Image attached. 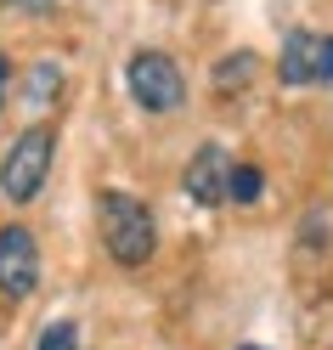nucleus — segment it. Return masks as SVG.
Instances as JSON below:
<instances>
[{
	"label": "nucleus",
	"mask_w": 333,
	"mask_h": 350,
	"mask_svg": "<svg viewBox=\"0 0 333 350\" xmlns=\"http://www.w3.org/2000/svg\"><path fill=\"white\" fill-rule=\"evenodd\" d=\"M96 232H102V249L114 266L136 271L152 260L159 249V226H152V209L142 198H130V192H102L96 198Z\"/></svg>",
	"instance_id": "obj_1"
},
{
	"label": "nucleus",
	"mask_w": 333,
	"mask_h": 350,
	"mask_svg": "<svg viewBox=\"0 0 333 350\" xmlns=\"http://www.w3.org/2000/svg\"><path fill=\"white\" fill-rule=\"evenodd\" d=\"M51 159H57V130L51 124H29L23 136L12 142V152L0 159V192L12 204H34L40 187L51 175Z\"/></svg>",
	"instance_id": "obj_2"
},
{
	"label": "nucleus",
	"mask_w": 333,
	"mask_h": 350,
	"mask_svg": "<svg viewBox=\"0 0 333 350\" xmlns=\"http://www.w3.org/2000/svg\"><path fill=\"white\" fill-rule=\"evenodd\" d=\"M124 85H130V102L147 107V113L187 107V79L175 68V57H164V51H136L124 62Z\"/></svg>",
	"instance_id": "obj_3"
},
{
	"label": "nucleus",
	"mask_w": 333,
	"mask_h": 350,
	"mask_svg": "<svg viewBox=\"0 0 333 350\" xmlns=\"http://www.w3.org/2000/svg\"><path fill=\"white\" fill-rule=\"evenodd\" d=\"M40 288V243L29 226H0V294L29 299Z\"/></svg>",
	"instance_id": "obj_4"
},
{
	"label": "nucleus",
	"mask_w": 333,
	"mask_h": 350,
	"mask_svg": "<svg viewBox=\"0 0 333 350\" xmlns=\"http://www.w3.org/2000/svg\"><path fill=\"white\" fill-rule=\"evenodd\" d=\"M226 175H232V164L220 159V147H198L187 159V170H181L187 198L192 204H220V198H226Z\"/></svg>",
	"instance_id": "obj_5"
},
{
	"label": "nucleus",
	"mask_w": 333,
	"mask_h": 350,
	"mask_svg": "<svg viewBox=\"0 0 333 350\" xmlns=\"http://www.w3.org/2000/svg\"><path fill=\"white\" fill-rule=\"evenodd\" d=\"M282 85H322V40L317 34H288L282 40V62H277Z\"/></svg>",
	"instance_id": "obj_6"
},
{
	"label": "nucleus",
	"mask_w": 333,
	"mask_h": 350,
	"mask_svg": "<svg viewBox=\"0 0 333 350\" xmlns=\"http://www.w3.org/2000/svg\"><path fill=\"white\" fill-rule=\"evenodd\" d=\"M254 74H260V57H254V51H232L226 62H215V74H209V79H215V91H220V96H237Z\"/></svg>",
	"instance_id": "obj_7"
},
{
	"label": "nucleus",
	"mask_w": 333,
	"mask_h": 350,
	"mask_svg": "<svg viewBox=\"0 0 333 350\" xmlns=\"http://www.w3.org/2000/svg\"><path fill=\"white\" fill-rule=\"evenodd\" d=\"M265 192V175L254 170V164H232V175H226V198L232 204H254Z\"/></svg>",
	"instance_id": "obj_8"
},
{
	"label": "nucleus",
	"mask_w": 333,
	"mask_h": 350,
	"mask_svg": "<svg viewBox=\"0 0 333 350\" xmlns=\"http://www.w3.org/2000/svg\"><path fill=\"white\" fill-rule=\"evenodd\" d=\"M23 85H29V102H57V91H62V68H57V62H34Z\"/></svg>",
	"instance_id": "obj_9"
},
{
	"label": "nucleus",
	"mask_w": 333,
	"mask_h": 350,
	"mask_svg": "<svg viewBox=\"0 0 333 350\" xmlns=\"http://www.w3.org/2000/svg\"><path fill=\"white\" fill-rule=\"evenodd\" d=\"M34 350H79V327L74 322H51L46 334L34 339Z\"/></svg>",
	"instance_id": "obj_10"
},
{
	"label": "nucleus",
	"mask_w": 333,
	"mask_h": 350,
	"mask_svg": "<svg viewBox=\"0 0 333 350\" xmlns=\"http://www.w3.org/2000/svg\"><path fill=\"white\" fill-rule=\"evenodd\" d=\"M6 91H12V57H0V107H6Z\"/></svg>",
	"instance_id": "obj_11"
},
{
	"label": "nucleus",
	"mask_w": 333,
	"mask_h": 350,
	"mask_svg": "<svg viewBox=\"0 0 333 350\" xmlns=\"http://www.w3.org/2000/svg\"><path fill=\"white\" fill-rule=\"evenodd\" d=\"M333 79V40H322V85Z\"/></svg>",
	"instance_id": "obj_12"
},
{
	"label": "nucleus",
	"mask_w": 333,
	"mask_h": 350,
	"mask_svg": "<svg viewBox=\"0 0 333 350\" xmlns=\"http://www.w3.org/2000/svg\"><path fill=\"white\" fill-rule=\"evenodd\" d=\"M237 350H260V345H237Z\"/></svg>",
	"instance_id": "obj_13"
},
{
	"label": "nucleus",
	"mask_w": 333,
	"mask_h": 350,
	"mask_svg": "<svg viewBox=\"0 0 333 350\" xmlns=\"http://www.w3.org/2000/svg\"><path fill=\"white\" fill-rule=\"evenodd\" d=\"M0 6H17V0H0Z\"/></svg>",
	"instance_id": "obj_14"
}]
</instances>
